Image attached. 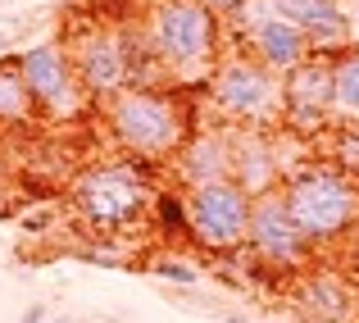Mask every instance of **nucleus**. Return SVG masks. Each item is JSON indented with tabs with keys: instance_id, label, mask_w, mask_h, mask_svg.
<instances>
[{
	"instance_id": "14",
	"label": "nucleus",
	"mask_w": 359,
	"mask_h": 323,
	"mask_svg": "<svg viewBox=\"0 0 359 323\" xmlns=\"http://www.w3.org/2000/svg\"><path fill=\"white\" fill-rule=\"evenodd\" d=\"M232 178H237L250 196L278 192L282 187V159H278L273 132H264V128H232Z\"/></svg>"
},
{
	"instance_id": "15",
	"label": "nucleus",
	"mask_w": 359,
	"mask_h": 323,
	"mask_svg": "<svg viewBox=\"0 0 359 323\" xmlns=\"http://www.w3.org/2000/svg\"><path fill=\"white\" fill-rule=\"evenodd\" d=\"M287 23H296L300 32L314 41V51H341L346 37H351V18H346L341 0H273Z\"/></svg>"
},
{
	"instance_id": "16",
	"label": "nucleus",
	"mask_w": 359,
	"mask_h": 323,
	"mask_svg": "<svg viewBox=\"0 0 359 323\" xmlns=\"http://www.w3.org/2000/svg\"><path fill=\"white\" fill-rule=\"evenodd\" d=\"M332 128H359V46L332 51Z\"/></svg>"
},
{
	"instance_id": "8",
	"label": "nucleus",
	"mask_w": 359,
	"mask_h": 323,
	"mask_svg": "<svg viewBox=\"0 0 359 323\" xmlns=\"http://www.w3.org/2000/svg\"><path fill=\"white\" fill-rule=\"evenodd\" d=\"M223 32L237 37V51H245L250 60H259L264 69H273L278 78H287L296 64H305L314 55V41L300 32L296 23L273 9V0H250L237 18L223 23Z\"/></svg>"
},
{
	"instance_id": "19",
	"label": "nucleus",
	"mask_w": 359,
	"mask_h": 323,
	"mask_svg": "<svg viewBox=\"0 0 359 323\" xmlns=\"http://www.w3.org/2000/svg\"><path fill=\"white\" fill-rule=\"evenodd\" d=\"M150 273H155L159 282H168V287H182V291L201 287V264L177 260V255H155V260H150Z\"/></svg>"
},
{
	"instance_id": "11",
	"label": "nucleus",
	"mask_w": 359,
	"mask_h": 323,
	"mask_svg": "<svg viewBox=\"0 0 359 323\" xmlns=\"http://www.w3.org/2000/svg\"><path fill=\"white\" fill-rule=\"evenodd\" d=\"M282 128L323 132L332 128V55L314 51L282 78Z\"/></svg>"
},
{
	"instance_id": "24",
	"label": "nucleus",
	"mask_w": 359,
	"mask_h": 323,
	"mask_svg": "<svg viewBox=\"0 0 359 323\" xmlns=\"http://www.w3.org/2000/svg\"><path fill=\"white\" fill-rule=\"evenodd\" d=\"M9 51V32H5V27H0V55H5Z\"/></svg>"
},
{
	"instance_id": "9",
	"label": "nucleus",
	"mask_w": 359,
	"mask_h": 323,
	"mask_svg": "<svg viewBox=\"0 0 359 323\" xmlns=\"http://www.w3.org/2000/svg\"><path fill=\"white\" fill-rule=\"evenodd\" d=\"M245 251L255 255V264L269 273H305L314 264V246L305 242V232L296 228L287 201H282V187L278 192H264L255 196L250 205V237H245Z\"/></svg>"
},
{
	"instance_id": "20",
	"label": "nucleus",
	"mask_w": 359,
	"mask_h": 323,
	"mask_svg": "<svg viewBox=\"0 0 359 323\" xmlns=\"http://www.w3.org/2000/svg\"><path fill=\"white\" fill-rule=\"evenodd\" d=\"M205 5H210V9H214V14H219V18H223V23H228V18H237V14H241V9H245V5H250V0H205Z\"/></svg>"
},
{
	"instance_id": "17",
	"label": "nucleus",
	"mask_w": 359,
	"mask_h": 323,
	"mask_svg": "<svg viewBox=\"0 0 359 323\" xmlns=\"http://www.w3.org/2000/svg\"><path fill=\"white\" fill-rule=\"evenodd\" d=\"M18 123H41V110L23 82L18 55H0V128H18Z\"/></svg>"
},
{
	"instance_id": "23",
	"label": "nucleus",
	"mask_w": 359,
	"mask_h": 323,
	"mask_svg": "<svg viewBox=\"0 0 359 323\" xmlns=\"http://www.w3.org/2000/svg\"><path fill=\"white\" fill-rule=\"evenodd\" d=\"M223 323H255L250 315H241V310H232V315H223Z\"/></svg>"
},
{
	"instance_id": "3",
	"label": "nucleus",
	"mask_w": 359,
	"mask_h": 323,
	"mask_svg": "<svg viewBox=\"0 0 359 323\" xmlns=\"http://www.w3.org/2000/svg\"><path fill=\"white\" fill-rule=\"evenodd\" d=\"M155 187L159 183L150 173V164H141L132 155H109V159L87 164L69 183V210L87 232L118 237L150 218Z\"/></svg>"
},
{
	"instance_id": "25",
	"label": "nucleus",
	"mask_w": 359,
	"mask_h": 323,
	"mask_svg": "<svg viewBox=\"0 0 359 323\" xmlns=\"http://www.w3.org/2000/svg\"><path fill=\"white\" fill-rule=\"evenodd\" d=\"M46 323H69V319H46Z\"/></svg>"
},
{
	"instance_id": "13",
	"label": "nucleus",
	"mask_w": 359,
	"mask_h": 323,
	"mask_svg": "<svg viewBox=\"0 0 359 323\" xmlns=\"http://www.w3.org/2000/svg\"><path fill=\"white\" fill-rule=\"evenodd\" d=\"M359 296L337 269H314L300 273L296 282V315L305 323H355Z\"/></svg>"
},
{
	"instance_id": "22",
	"label": "nucleus",
	"mask_w": 359,
	"mask_h": 323,
	"mask_svg": "<svg viewBox=\"0 0 359 323\" xmlns=\"http://www.w3.org/2000/svg\"><path fill=\"white\" fill-rule=\"evenodd\" d=\"M46 319H50V315H46V305H32V310L23 315V323H46Z\"/></svg>"
},
{
	"instance_id": "18",
	"label": "nucleus",
	"mask_w": 359,
	"mask_h": 323,
	"mask_svg": "<svg viewBox=\"0 0 359 323\" xmlns=\"http://www.w3.org/2000/svg\"><path fill=\"white\" fill-rule=\"evenodd\" d=\"M150 228H155V237H164V242H191V218H187V192L182 187H155Z\"/></svg>"
},
{
	"instance_id": "10",
	"label": "nucleus",
	"mask_w": 359,
	"mask_h": 323,
	"mask_svg": "<svg viewBox=\"0 0 359 323\" xmlns=\"http://www.w3.org/2000/svg\"><path fill=\"white\" fill-rule=\"evenodd\" d=\"M18 69H23V82H27V91H32L41 119L64 123V119H78V114L91 105L60 37H55V41H41V46H27V51L18 55Z\"/></svg>"
},
{
	"instance_id": "2",
	"label": "nucleus",
	"mask_w": 359,
	"mask_h": 323,
	"mask_svg": "<svg viewBox=\"0 0 359 323\" xmlns=\"http://www.w3.org/2000/svg\"><path fill=\"white\" fill-rule=\"evenodd\" d=\"M141 32L173 87H205L223 60V18L205 0H150Z\"/></svg>"
},
{
	"instance_id": "4",
	"label": "nucleus",
	"mask_w": 359,
	"mask_h": 323,
	"mask_svg": "<svg viewBox=\"0 0 359 323\" xmlns=\"http://www.w3.org/2000/svg\"><path fill=\"white\" fill-rule=\"evenodd\" d=\"M282 201H287L296 228L314 246H337L359 228V178L341 164H305L282 178Z\"/></svg>"
},
{
	"instance_id": "12",
	"label": "nucleus",
	"mask_w": 359,
	"mask_h": 323,
	"mask_svg": "<svg viewBox=\"0 0 359 323\" xmlns=\"http://www.w3.org/2000/svg\"><path fill=\"white\" fill-rule=\"evenodd\" d=\"M168 164H173V183L182 187V192L219 183V178H232V128L228 123L196 128L191 137H187V146L177 150Z\"/></svg>"
},
{
	"instance_id": "6",
	"label": "nucleus",
	"mask_w": 359,
	"mask_h": 323,
	"mask_svg": "<svg viewBox=\"0 0 359 323\" xmlns=\"http://www.w3.org/2000/svg\"><path fill=\"white\" fill-rule=\"evenodd\" d=\"M201 91L210 110L219 114V123H228V128H282V78L264 69L259 60H250L245 51L223 55Z\"/></svg>"
},
{
	"instance_id": "7",
	"label": "nucleus",
	"mask_w": 359,
	"mask_h": 323,
	"mask_svg": "<svg viewBox=\"0 0 359 323\" xmlns=\"http://www.w3.org/2000/svg\"><path fill=\"white\" fill-rule=\"evenodd\" d=\"M250 205L255 196L245 192L237 178H219L187 192V218H191V246L205 255H241L245 237H250Z\"/></svg>"
},
{
	"instance_id": "1",
	"label": "nucleus",
	"mask_w": 359,
	"mask_h": 323,
	"mask_svg": "<svg viewBox=\"0 0 359 323\" xmlns=\"http://www.w3.org/2000/svg\"><path fill=\"white\" fill-rule=\"evenodd\" d=\"M100 114H105L109 141L118 146V155H132L141 164H168L196 132L191 96L173 82L128 87L114 100H105Z\"/></svg>"
},
{
	"instance_id": "21",
	"label": "nucleus",
	"mask_w": 359,
	"mask_h": 323,
	"mask_svg": "<svg viewBox=\"0 0 359 323\" xmlns=\"http://www.w3.org/2000/svg\"><path fill=\"white\" fill-rule=\"evenodd\" d=\"M46 223H50V210H41V214H27V218H23V228H32V232H41Z\"/></svg>"
},
{
	"instance_id": "5",
	"label": "nucleus",
	"mask_w": 359,
	"mask_h": 323,
	"mask_svg": "<svg viewBox=\"0 0 359 323\" xmlns=\"http://www.w3.org/2000/svg\"><path fill=\"white\" fill-rule=\"evenodd\" d=\"M137 23L132 27H105V23H87V18H64V51L73 60L82 91L91 105H105L118 91L137 87Z\"/></svg>"
}]
</instances>
